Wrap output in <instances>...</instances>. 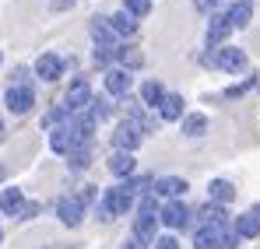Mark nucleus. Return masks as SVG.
Segmentation results:
<instances>
[{
  "label": "nucleus",
  "mask_w": 260,
  "mask_h": 249,
  "mask_svg": "<svg viewBox=\"0 0 260 249\" xmlns=\"http://www.w3.org/2000/svg\"><path fill=\"white\" fill-rule=\"evenodd\" d=\"M106 91H109V95H127L130 91V74L123 70V67L106 70Z\"/></svg>",
  "instance_id": "nucleus-14"
},
{
  "label": "nucleus",
  "mask_w": 260,
  "mask_h": 249,
  "mask_svg": "<svg viewBox=\"0 0 260 249\" xmlns=\"http://www.w3.org/2000/svg\"><path fill=\"white\" fill-rule=\"evenodd\" d=\"M246 88H253V81H243V84H236V88H229V95H232V98H236V95H243V91H246Z\"/></svg>",
  "instance_id": "nucleus-32"
},
{
  "label": "nucleus",
  "mask_w": 260,
  "mask_h": 249,
  "mask_svg": "<svg viewBox=\"0 0 260 249\" xmlns=\"http://www.w3.org/2000/svg\"><path fill=\"white\" fill-rule=\"evenodd\" d=\"M166 95H169V91H166L158 81H144L141 84V102H144V105H162Z\"/></svg>",
  "instance_id": "nucleus-22"
},
{
  "label": "nucleus",
  "mask_w": 260,
  "mask_h": 249,
  "mask_svg": "<svg viewBox=\"0 0 260 249\" xmlns=\"http://www.w3.org/2000/svg\"><path fill=\"white\" fill-rule=\"evenodd\" d=\"M123 249H148L141 239H130V242H123Z\"/></svg>",
  "instance_id": "nucleus-33"
},
{
  "label": "nucleus",
  "mask_w": 260,
  "mask_h": 249,
  "mask_svg": "<svg viewBox=\"0 0 260 249\" xmlns=\"http://www.w3.org/2000/svg\"><path fill=\"white\" fill-rule=\"evenodd\" d=\"M155 225H158V210H137V218H134V239L148 242L155 235Z\"/></svg>",
  "instance_id": "nucleus-9"
},
{
  "label": "nucleus",
  "mask_w": 260,
  "mask_h": 249,
  "mask_svg": "<svg viewBox=\"0 0 260 249\" xmlns=\"http://www.w3.org/2000/svg\"><path fill=\"white\" fill-rule=\"evenodd\" d=\"M250 214H253V218L260 221V204H253V207H250Z\"/></svg>",
  "instance_id": "nucleus-34"
},
{
  "label": "nucleus",
  "mask_w": 260,
  "mask_h": 249,
  "mask_svg": "<svg viewBox=\"0 0 260 249\" xmlns=\"http://www.w3.org/2000/svg\"><path fill=\"white\" fill-rule=\"evenodd\" d=\"M0 133H4V120H0Z\"/></svg>",
  "instance_id": "nucleus-36"
},
{
  "label": "nucleus",
  "mask_w": 260,
  "mask_h": 249,
  "mask_svg": "<svg viewBox=\"0 0 260 249\" xmlns=\"http://www.w3.org/2000/svg\"><path fill=\"white\" fill-rule=\"evenodd\" d=\"M141 137H144V133H141V130L127 120V123H120L116 130H113V148H116V151H130V155H134V148L141 144Z\"/></svg>",
  "instance_id": "nucleus-5"
},
{
  "label": "nucleus",
  "mask_w": 260,
  "mask_h": 249,
  "mask_svg": "<svg viewBox=\"0 0 260 249\" xmlns=\"http://www.w3.org/2000/svg\"><path fill=\"white\" fill-rule=\"evenodd\" d=\"M218 249H239V235H236V228H221V235H218Z\"/></svg>",
  "instance_id": "nucleus-29"
},
{
  "label": "nucleus",
  "mask_w": 260,
  "mask_h": 249,
  "mask_svg": "<svg viewBox=\"0 0 260 249\" xmlns=\"http://www.w3.org/2000/svg\"><path fill=\"white\" fill-rule=\"evenodd\" d=\"M208 193H211V204H232L236 200V186L229 179H211Z\"/></svg>",
  "instance_id": "nucleus-17"
},
{
  "label": "nucleus",
  "mask_w": 260,
  "mask_h": 249,
  "mask_svg": "<svg viewBox=\"0 0 260 249\" xmlns=\"http://www.w3.org/2000/svg\"><path fill=\"white\" fill-rule=\"evenodd\" d=\"M211 56H215V67L229 70V74H239V70L246 67V53H243V49H236V46H221V49L211 53Z\"/></svg>",
  "instance_id": "nucleus-2"
},
{
  "label": "nucleus",
  "mask_w": 260,
  "mask_h": 249,
  "mask_svg": "<svg viewBox=\"0 0 260 249\" xmlns=\"http://www.w3.org/2000/svg\"><path fill=\"white\" fill-rule=\"evenodd\" d=\"M123 11L134 14V18H144V14L151 11V0H127V4H123Z\"/></svg>",
  "instance_id": "nucleus-28"
},
{
  "label": "nucleus",
  "mask_w": 260,
  "mask_h": 249,
  "mask_svg": "<svg viewBox=\"0 0 260 249\" xmlns=\"http://www.w3.org/2000/svg\"><path fill=\"white\" fill-rule=\"evenodd\" d=\"M0 210L11 214V218H21V210H25V193H21L18 186L0 190Z\"/></svg>",
  "instance_id": "nucleus-10"
},
{
  "label": "nucleus",
  "mask_w": 260,
  "mask_h": 249,
  "mask_svg": "<svg viewBox=\"0 0 260 249\" xmlns=\"http://www.w3.org/2000/svg\"><path fill=\"white\" fill-rule=\"evenodd\" d=\"M36 74H39L43 81H56V78L63 74V60H60L56 53H43V56L36 60Z\"/></svg>",
  "instance_id": "nucleus-11"
},
{
  "label": "nucleus",
  "mask_w": 260,
  "mask_h": 249,
  "mask_svg": "<svg viewBox=\"0 0 260 249\" xmlns=\"http://www.w3.org/2000/svg\"><path fill=\"white\" fill-rule=\"evenodd\" d=\"M0 60H4V56H0Z\"/></svg>",
  "instance_id": "nucleus-38"
},
{
  "label": "nucleus",
  "mask_w": 260,
  "mask_h": 249,
  "mask_svg": "<svg viewBox=\"0 0 260 249\" xmlns=\"http://www.w3.org/2000/svg\"><path fill=\"white\" fill-rule=\"evenodd\" d=\"M91 39L95 46H116V32L109 28V18H91Z\"/></svg>",
  "instance_id": "nucleus-19"
},
{
  "label": "nucleus",
  "mask_w": 260,
  "mask_h": 249,
  "mask_svg": "<svg viewBox=\"0 0 260 249\" xmlns=\"http://www.w3.org/2000/svg\"><path fill=\"white\" fill-rule=\"evenodd\" d=\"M225 18H229V25H232V28H243V25H250V21H253V4H250V0H236V4L229 7V14H225Z\"/></svg>",
  "instance_id": "nucleus-13"
},
{
  "label": "nucleus",
  "mask_w": 260,
  "mask_h": 249,
  "mask_svg": "<svg viewBox=\"0 0 260 249\" xmlns=\"http://www.w3.org/2000/svg\"><path fill=\"white\" fill-rule=\"evenodd\" d=\"M229 32H232V25H229L225 14H215V18L208 21V42H211V46H221V42L229 39Z\"/></svg>",
  "instance_id": "nucleus-15"
},
{
  "label": "nucleus",
  "mask_w": 260,
  "mask_h": 249,
  "mask_svg": "<svg viewBox=\"0 0 260 249\" xmlns=\"http://www.w3.org/2000/svg\"><path fill=\"white\" fill-rule=\"evenodd\" d=\"M109 28H113L116 35H123V39H130V35L137 32V18H134V14H127V11H116V14L109 18Z\"/></svg>",
  "instance_id": "nucleus-16"
},
{
  "label": "nucleus",
  "mask_w": 260,
  "mask_h": 249,
  "mask_svg": "<svg viewBox=\"0 0 260 249\" xmlns=\"http://www.w3.org/2000/svg\"><path fill=\"white\" fill-rule=\"evenodd\" d=\"M0 179H4V165H0Z\"/></svg>",
  "instance_id": "nucleus-35"
},
{
  "label": "nucleus",
  "mask_w": 260,
  "mask_h": 249,
  "mask_svg": "<svg viewBox=\"0 0 260 249\" xmlns=\"http://www.w3.org/2000/svg\"><path fill=\"white\" fill-rule=\"evenodd\" d=\"M56 218H60L67 228H74V225H81V218H85V204H81L78 197H60V200H56Z\"/></svg>",
  "instance_id": "nucleus-4"
},
{
  "label": "nucleus",
  "mask_w": 260,
  "mask_h": 249,
  "mask_svg": "<svg viewBox=\"0 0 260 249\" xmlns=\"http://www.w3.org/2000/svg\"><path fill=\"white\" fill-rule=\"evenodd\" d=\"M88 116H91L95 123H99V120H106V116H109V102H106V98H91V105H88Z\"/></svg>",
  "instance_id": "nucleus-27"
},
{
  "label": "nucleus",
  "mask_w": 260,
  "mask_h": 249,
  "mask_svg": "<svg viewBox=\"0 0 260 249\" xmlns=\"http://www.w3.org/2000/svg\"><path fill=\"white\" fill-rule=\"evenodd\" d=\"M204 130H208V116H201V113L183 116V133H186V137H201Z\"/></svg>",
  "instance_id": "nucleus-25"
},
{
  "label": "nucleus",
  "mask_w": 260,
  "mask_h": 249,
  "mask_svg": "<svg viewBox=\"0 0 260 249\" xmlns=\"http://www.w3.org/2000/svg\"><path fill=\"white\" fill-rule=\"evenodd\" d=\"M88 105H91V84H88V78H74L67 88L63 109H67V116H81V113H88Z\"/></svg>",
  "instance_id": "nucleus-1"
},
{
  "label": "nucleus",
  "mask_w": 260,
  "mask_h": 249,
  "mask_svg": "<svg viewBox=\"0 0 260 249\" xmlns=\"http://www.w3.org/2000/svg\"><path fill=\"white\" fill-rule=\"evenodd\" d=\"M130 200H134V193H130L127 186H113V190L106 193V204H102V218L109 221V218L123 214V210L130 207Z\"/></svg>",
  "instance_id": "nucleus-3"
},
{
  "label": "nucleus",
  "mask_w": 260,
  "mask_h": 249,
  "mask_svg": "<svg viewBox=\"0 0 260 249\" xmlns=\"http://www.w3.org/2000/svg\"><path fill=\"white\" fill-rule=\"evenodd\" d=\"M116 60L123 63V67H141L144 63V56L134 49V46H120V53H116Z\"/></svg>",
  "instance_id": "nucleus-26"
},
{
  "label": "nucleus",
  "mask_w": 260,
  "mask_h": 249,
  "mask_svg": "<svg viewBox=\"0 0 260 249\" xmlns=\"http://www.w3.org/2000/svg\"><path fill=\"white\" fill-rule=\"evenodd\" d=\"M158 221H162V225H169V228H186V221H190V210L183 207L179 200H169L166 207L158 210Z\"/></svg>",
  "instance_id": "nucleus-7"
},
{
  "label": "nucleus",
  "mask_w": 260,
  "mask_h": 249,
  "mask_svg": "<svg viewBox=\"0 0 260 249\" xmlns=\"http://www.w3.org/2000/svg\"><path fill=\"white\" fill-rule=\"evenodd\" d=\"M155 193H162L166 200H179L186 193V179L179 175H166V179H155Z\"/></svg>",
  "instance_id": "nucleus-12"
},
{
  "label": "nucleus",
  "mask_w": 260,
  "mask_h": 249,
  "mask_svg": "<svg viewBox=\"0 0 260 249\" xmlns=\"http://www.w3.org/2000/svg\"><path fill=\"white\" fill-rule=\"evenodd\" d=\"M4 102L11 105V113H28L36 105V91L28 84H14V88H7V98Z\"/></svg>",
  "instance_id": "nucleus-6"
},
{
  "label": "nucleus",
  "mask_w": 260,
  "mask_h": 249,
  "mask_svg": "<svg viewBox=\"0 0 260 249\" xmlns=\"http://www.w3.org/2000/svg\"><path fill=\"white\" fill-rule=\"evenodd\" d=\"M183 95H166L162 98V105H158V113H162V120H183Z\"/></svg>",
  "instance_id": "nucleus-21"
},
{
  "label": "nucleus",
  "mask_w": 260,
  "mask_h": 249,
  "mask_svg": "<svg viewBox=\"0 0 260 249\" xmlns=\"http://www.w3.org/2000/svg\"><path fill=\"white\" fill-rule=\"evenodd\" d=\"M232 228H236V235H239V239H257V235H260V221L253 218V214L236 218V225H232Z\"/></svg>",
  "instance_id": "nucleus-23"
},
{
  "label": "nucleus",
  "mask_w": 260,
  "mask_h": 249,
  "mask_svg": "<svg viewBox=\"0 0 260 249\" xmlns=\"http://www.w3.org/2000/svg\"><path fill=\"white\" fill-rule=\"evenodd\" d=\"M218 235H221V228H197L193 232V249H218Z\"/></svg>",
  "instance_id": "nucleus-24"
},
{
  "label": "nucleus",
  "mask_w": 260,
  "mask_h": 249,
  "mask_svg": "<svg viewBox=\"0 0 260 249\" xmlns=\"http://www.w3.org/2000/svg\"><path fill=\"white\" fill-rule=\"evenodd\" d=\"M134 165H137V162H134L130 151H113V158H109V172H113V175H123V179L134 175Z\"/></svg>",
  "instance_id": "nucleus-18"
},
{
  "label": "nucleus",
  "mask_w": 260,
  "mask_h": 249,
  "mask_svg": "<svg viewBox=\"0 0 260 249\" xmlns=\"http://www.w3.org/2000/svg\"><path fill=\"white\" fill-rule=\"evenodd\" d=\"M71 165H74V168H85V165H88V144H85V148H74V151H71Z\"/></svg>",
  "instance_id": "nucleus-30"
},
{
  "label": "nucleus",
  "mask_w": 260,
  "mask_h": 249,
  "mask_svg": "<svg viewBox=\"0 0 260 249\" xmlns=\"http://www.w3.org/2000/svg\"><path fill=\"white\" fill-rule=\"evenodd\" d=\"M201 221H204V228H225L229 214L221 204H208V207H201Z\"/></svg>",
  "instance_id": "nucleus-20"
},
{
  "label": "nucleus",
  "mask_w": 260,
  "mask_h": 249,
  "mask_svg": "<svg viewBox=\"0 0 260 249\" xmlns=\"http://www.w3.org/2000/svg\"><path fill=\"white\" fill-rule=\"evenodd\" d=\"M0 239H4V232H0Z\"/></svg>",
  "instance_id": "nucleus-37"
},
{
  "label": "nucleus",
  "mask_w": 260,
  "mask_h": 249,
  "mask_svg": "<svg viewBox=\"0 0 260 249\" xmlns=\"http://www.w3.org/2000/svg\"><path fill=\"white\" fill-rule=\"evenodd\" d=\"M49 148H53V151H60V155H71V151L78 148L71 123H60L56 130H53V133H49Z\"/></svg>",
  "instance_id": "nucleus-8"
},
{
  "label": "nucleus",
  "mask_w": 260,
  "mask_h": 249,
  "mask_svg": "<svg viewBox=\"0 0 260 249\" xmlns=\"http://www.w3.org/2000/svg\"><path fill=\"white\" fill-rule=\"evenodd\" d=\"M151 249H179V242H176L173 235H162V239H155V246Z\"/></svg>",
  "instance_id": "nucleus-31"
}]
</instances>
